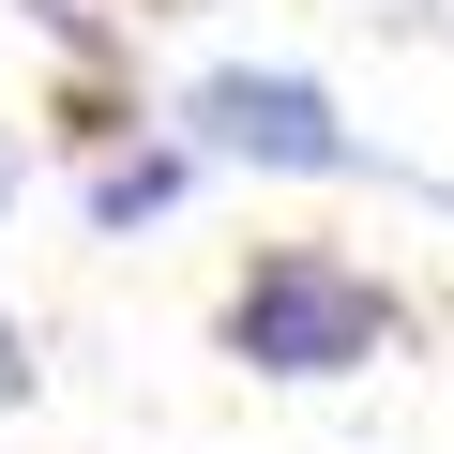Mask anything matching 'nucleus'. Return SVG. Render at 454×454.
<instances>
[{
	"label": "nucleus",
	"mask_w": 454,
	"mask_h": 454,
	"mask_svg": "<svg viewBox=\"0 0 454 454\" xmlns=\"http://www.w3.org/2000/svg\"><path fill=\"white\" fill-rule=\"evenodd\" d=\"M227 348H243L258 379H348V364L394 348V288L348 273V258H318V243H273L243 288H227Z\"/></svg>",
	"instance_id": "nucleus-1"
},
{
	"label": "nucleus",
	"mask_w": 454,
	"mask_h": 454,
	"mask_svg": "<svg viewBox=\"0 0 454 454\" xmlns=\"http://www.w3.org/2000/svg\"><path fill=\"white\" fill-rule=\"evenodd\" d=\"M182 152H212V167H288V182H348V167H364V137L333 121V91L288 76V61H212V76L182 91Z\"/></svg>",
	"instance_id": "nucleus-2"
},
{
	"label": "nucleus",
	"mask_w": 454,
	"mask_h": 454,
	"mask_svg": "<svg viewBox=\"0 0 454 454\" xmlns=\"http://www.w3.org/2000/svg\"><path fill=\"white\" fill-rule=\"evenodd\" d=\"M167 197H182V152H121V167H91V212H106V227H152Z\"/></svg>",
	"instance_id": "nucleus-3"
},
{
	"label": "nucleus",
	"mask_w": 454,
	"mask_h": 454,
	"mask_svg": "<svg viewBox=\"0 0 454 454\" xmlns=\"http://www.w3.org/2000/svg\"><path fill=\"white\" fill-rule=\"evenodd\" d=\"M16 394H31V333L0 318V409H16Z\"/></svg>",
	"instance_id": "nucleus-4"
},
{
	"label": "nucleus",
	"mask_w": 454,
	"mask_h": 454,
	"mask_svg": "<svg viewBox=\"0 0 454 454\" xmlns=\"http://www.w3.org/2000/svg\"><path fill=\"white\" fill-rule=\"evenodd\" d=\"M0 197H16V137H0Z\"/></svg>",
	"instance_id": "nucleus-5"
}]
</instances>
